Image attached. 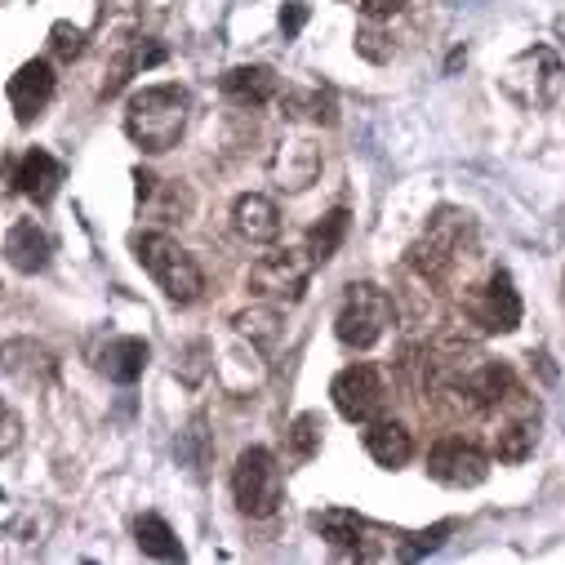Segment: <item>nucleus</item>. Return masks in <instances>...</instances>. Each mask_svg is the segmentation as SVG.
Returning <instances> with one entry per match:
<instances>
[{"instance_id":"1","label":"nucleus","mask_w":565,"mask_h":565,"mask_svg":"<svg viewBox=\"0 0 565 565\" xmlns=\"http://www.w3.org/2000/svg\"><path fill=\"white\" fill-rule=\"evenodd\" d=\"M188 94L179 85H148L125 103V134L134 138L143 152L161 157L170 152L183 129H188Z\"/></svg>"},{"instance_id":"2","label":"nucleus","mask_w":565,"mask_h":565,"mask_svg":"<svg viewBox=\"0 0 565 565\" xmlns=\"http://www.w3.org/2000/svg\"><path fill=\"white\" fill-rule=\"evenodd\" d=\"M472 245H477V223L472 214L463 210H437L428 218V232H423L414 245H409V271L418 280H428V286H437V280H446L455 271L459 258H472Z\"/></svg>"},{"instance_id":"3","label":"nucleus","mask_w":565,"mask_h":565,"mask_svg":"<svg viewBox=\"0 0 565 565\" xmlns=\"http://www.w3.org/2000/svg\"><path fill=\"white\" fill-rule=\"evenodd\" d=\"M134 254L148 267V276L161 286V295L170 303H196L205 290V271L196 267V258L166 232H143L134 236Z\"/></svg>"},{"instance_id":"4","label":"nucleus","mask_w":565,"mask_h":565,"mask_svg":"<svg viewBox=\"0 0 565 565\" xmlns=\"http://www.w3.org/2000/svg\"><path fill=\"white\" fill-rule=\"evenodd\" d=\"M232 494H236V508L245 516H258V521L276 516L280 499H286V472H280L276 455L263 446L241 450V459L232 468Z\"/></svg>"},{"instance_id":"5","label":"nucleus","mask_w":565,"mask_h":565,"mask_svg":"<svg viewBox=\"0 0 565 565\" xmlns=\"http://www.w3.org/2000/svg\"><path fill=\"white\" fill-rule=\"evenodd\" d=\"M392 317H396V308H392L387 290H379V286H370V280H361V286H352V290L343 295V303H339L334 334H339L343 348L370 352V348L387 334Z\"/></svg>"},{"instance_id":"6","label":"nucleus","mask_w":565,"mask_h":565,"mask_svg":"<svg viewBox=\"0 0 565 565\" xmlns=\"http://www.w3.org/2000/svg\"><path fill=\"white\" fill-rule=\"evenodd\" d=\"M312 254L308 249H267L249 276H245V286L249 295H258L263 303H299L303 290H308V276H312Z\"/></svg>"},{"instance_id":"7","label":"nucleus","mask_w":565,"mask_h":565,"mask_svg":"<svg viewBox=\"0 0 565 565\" xmlns=\"http://www.w3.org/2000/svg\"><path fill=\"white\" fill-rule=\"evenodd\" d=\"M561 58L547 50V45H534V50H525L512 67H508V76H503V85H508V94L516 98V103H525V107H547L556 94H561Z\"/></svg>"},{"instance_id":"8","label":"nucleus","mask_w":565,"mask_h":565,"mask_svg":"<svg viewBox=\"0 0 565 565\" xmlns=\"http://www.w3.org/2000/svg\"><path fill=\"white\" fill-rule=\"evenodd\" d=\"M330 396H334V409L348 418V423H374L387 405V387H383V374L374 365H348L334 374L330 383Z\"/></svg>"},{"instance_id":"9","label":"nucleus","mask_w":565,"mask_h":565,"mask_svg":"<svg viewBox=\"0 0 565 565\" xmlns=\"http://www.w3.org/2000/svg\"><path fill=\"white\" fill-rule=\"evenodd\" d=\"M428 477L450 486V490H472V486H481L490 477V459L472 441L446 437V441H437L428 450Z\"/></svg>"},{"instance_id":"10","label":"nucleus","mask_w":565,"mask_h":565,"mask_svg":"<svg viewBox=\"0 0 565 565\" xmlns=\"http://www.w3.org/2000/svg\"><path fill=\"white\" fill-rule=\"evenodd\" d=\"M468 317H472V326H481L486 334H512V330L521 326V295H516L512 276H508L503 267L468 299Z\"/></svg>"},{"instance_id":"11","label":"nucleus","mask_w":565,"mask_h":565,"mask_svg":"<svg viewBox=\"0 0 565 565\" xmlns=\"http://www.w3.org/2000/svg\"><path fill=\"white\" fill-rule=\"evenodd\" d=\"M321 174V148L312 143V138H286V143L276 148L271 157V183L280 192H308Z\"/></svg>"},{"instance_id":"12","label":"nucleus","mask_w":565,"mask_h":565,"mask_svg":"<svg viewBox=\"0 0 565 565\" xmlns=\"http://www.w3.org/2000/svg\"><path fill=\"white\" fill-rule=\"evenodd\" d=\"M6 94H10V107H14V116H19L23 125L36 120V116L45 111V103L54 98V67H50L45 58L23 63V67L10 76Z\"/></svg>"},{"instance_id":"13","label":"nucleus","mask_w":565,"mask_h":565,"mask_svg":"<svg viewBox=\"0 0 565 565\" xmlns=\"http://www.w3.org/2000/svg\"><path fill=\"white\" fill-rule=\"evenodd\" d=\"M50 254H54V241H50V232H45L36 218H23V223H14V227L6 232V263H10L14 271L36 276V271L50 267Z\"/></svg>"},{"instance_id":"14","label":"nucleus","mask_w":565,"mask_h":565,"mask_svg":"<svg viewBox=\"0 0 565 565\" xmlns=\"http://www.w3.org/2000/svg\"><path fill=\"white\" fill-rule=\"evenodd\" d=\"M0 370L14 374L19 383H50L54 370H58V361L36 339H10L6 348H0Z\"/></svg>"},{"instance_id":"15","label":"nucleus","mask_w":565,"mask_h":565,"mask_svg":"<svg viewBox=\"0 0 565 565\" xmlns=\"http://www.w3.org/2000/svg\"><path fill=\"white\" fill-rule=\"evenodd\" d=\"M365 455L379 468H405L414 459V437H409L405 423L374 418V423H365Z\"/></svg>"},{"instance_id":"16","label":"nucleus","mask_w":565,"mask_h":565,"mask_svg":"<svg viewBox=\"0 0 565 565\" xmlns=\"http://www.w3.org/2000/svg\"><path fill=\"white\" fill-rule=\"evenodd\" d=\"M10 183H14V192H23L28 201H36V205H45L54 192H58V183H63V166L50 157V152H41V148H32L19 166H14V174H10Z\"/></svg>"},{"instance_id":"17","label":"nucleus","mask_w":565,"mask_h":565,"mask_svg":"<svg viewBox=\"0 0 565 565\" xmlns=\"http://www.w3.org/2000/svg\"><path fill=\"white\" fill-rule=\"evenodd\" d=\"M232 227L249 241V245H267L280 236V210L271 196H258V192H245L236 205H232Z\"/></svg>"},{"instance_id":"18","label":"nucleus","mask_w":565,"mask_h":565,"mask_svg":"<svg viewBox=\"0 0 565 565\" xmlns=\"http://www.w3.org/2000/svg\"><path fill=\"white\" fill-rule=\"evenodd\" d=\"M223 94L232 103H241V107H263V103H271L280 94V81H276L271 67H258V63L254 67H232L223 76Z\"/></svg>"},{"instance_id":"19","label":"nucleus","mask_w":565,"mask_h":565,"mask_svg":"<svg viewBox=\"0 0 565 565\" xmlns=\"http://www.w3.org/2000/svg\"><path fill=\"white\" fill-rule=\"evenodd\" d=\"M148 356L152 348L143 339H111L103 352H98V370L111 379V383H134L138 374L148 370Z\"/></svg>"},{"instance_id":"20","label":"nucleus","mask_w":565,"mask_h":565,"mask_svg":"<svg viewBox=\"0 0 565 565\" xmlns=\"http://www.w3.org/2000/svg\"><path fill=\"white\" fill-rule=\"evenodd\" d=\"M312 530H317L330 547H339V552H352V556H356L361 534H365V521H361L356 512H348V508H321V512H312Z\"/></svg>"},{"instance_id":"21","label":"nucleus","mask_w":565,"mask_h":565,"mask_svg":"<svg viewBox=\"0 0 565 565\" xmlns=\"http://www.w3.org/2000/svg\"><path fill=\"white\" fill-rule=\"evenodd\" d=\"M232 330L241 339H249L254 348H276V339H280V303H258V308L236 312Z\"/></svg>"},{"instance_id":"22","label":"nucleus","mask_w":565,"mask_h":565,"mask_svg":"<svg viewBox=\"0 0 565 565\" xmlns=\"http://www.w3.org/2000/svg\"><path fill=\"white\" fill-rule=\"evenodd\" d=\"M534 441H539L534 423L530 418H512V423H503V428L490 437V450H494L499 463H525L534 455Z\"/></svg>"},{"instance_id":"23","label":"nucleus","mask_w":565,"mask_h":565,"mask_svg":"<svg viewBox=\"0 0 565 565\" xmlns=\"http://www.w3.org/2000/svg\"><path fill=\"white\" fill-rule=\"evenodd\" d=\"M134 534H138V547H143L148 556H157V561H183V543H179V534L170 530L166 516L143 512V516H138V525H134Z\"/></svg>"},{"instance_id":"24","label":"nucleus","mask_w":565,"mask_h":565,"mask_svg":"<svg viewBox=\"0 0 565 565\" xmlns=\"http://www.w3.org/2000/svg\"><path fill=\"white\" fill-rule=\"evenodd\" d=\"M321 441H326V418L317 414V409H303L290 428H286V446H290V455L295 459H317L321 455Z\"/></svg>"},{"instance_id":"25","label":"nucleus","mask_w":565,"mask_h":565,"mask_svg":"<svg viewBox=\"0 0 565 565\" xmlns=\"http://www.w3.org/2000/svg\"><path fill=\"white\" fill-rule=\"evenodd\" d=\"M343 236H348V210H330V214L308 232V254H312V263H330V258L339 254Z\"/></svg>"},{"instance_id":"26","label":"nucleus","mask_w":565,"mask_h":565,"mask_svg":"<svg viewBox=\"0 0 565 565\" xmlns=\"http://www.w3.org/2000/svg\"><path fill=\"white\" fill-rule=\"evenodd\" d=\"M157 192H161V201L152 196V201H143V205H148L161 223H174V218L183 223V214H192V192H188V188H179V183H166V188H161V179H157Z\"/></svg>"},{"instance_id":"27","label":"nucleus","mask_w":565,"mask_h":565,"mask_svg":"<svg viewBox=\"0 0 565 565\" xmlns=\"http://www.w3.org/2000/svg\"><path fill=\"white\" fill-rule=\"evenodd\" d=\"M286 111L290 116H303V120H334V111H330V98L321 94V89H295V94H286Z\"/></svg>"},{"instance_id":"28","label":"nucleus","mask_w":565,"mask_h":565,"mask_svg":"<svg viewBox=\"0 0 565 565\" xmlns=\"http://www.w3.org/2000/svg\"><path fill=\"white\" fill-rule=\"evenodd\" d=\"M356 54L370 58V63H387V58H392V41L379 32L374 19H365V28L356 32Z\"/></svg>"},{"instance_id":"29","label":"nucleus","mask_w":565,"mask_h":565,"mask_svg":"<svg viewBox=\"0 0 565 565\" xmlns=\"http://www.w3.org/2000/svg\"><path fill=\"white\" fill-rule=\"evenodd\" d=\"M50 41H54V54H58V58H76V54L85 50V32L72 28V23H54Z\"/></svg>"},{"instance_id":"30","label":"nucleus","mask_w":565,"mask_h":565,"mask_svg":"<svg viewBox=\"0 0 565 565\" xmlns=\"http://www.w3.org/2000/svg\"><path fill=\"white\" fill-rule=\"evenodd\" d=\"M303 23H308V6L303 0H290V6L280 10V32H286V41H295L303 32Z\"/></svg>"},{"instance_id":"31","label":"nucleus","mask_w":565,"mask_h":565,"mask_svg":"<svg viewBox=\"0 0 565 565\" xmlns=\"http://www.w3.org/2000/svg\"><path fill=\"white\" fill-rule=\"evenodd\" d=\"M409 6V0H361V14L374 19V23H387L392 14H401Z\"/></svg>"},{"instance_id":"32","label":"nucleus","mask_w":565,"mask_h":565,"mask_svg":"<svg viewBox=\"0 0 565 565\" xmlns=\"http://www.w3.org/2000/svg\"><path fill=\"white\" fill-rule=\"evenodd\" d=\"M19 437H23V423L14 414H0V455H10L19 446Z\"/></svg>"},{"instance_id":"33","label":"nucleus","mask_w":565,"mask_h":565,"mask_svg":"<svg viewBox=\"0 0 565 565\" xmlns=\"http://www.w3.org/2000/svg\"><path fill=\"white\" fill-rule=\"evenodd\" d=\"M201 352H205V343H192V348H188V361H196ZM201 374H205V365H188V370H183V379H188V383H196Z\"/></svg>"}]
</instances>
